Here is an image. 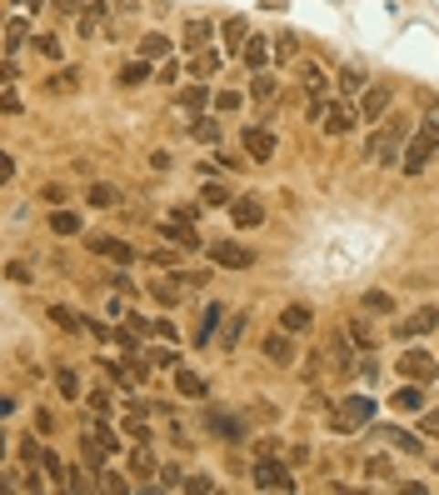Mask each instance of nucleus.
<instances>
[{"mask_svg":"<svg viewBox=\"0 0 439 495\" xmlns=\"http://www.w3.org/2000/svg\"><path fill=\"white\" fill-rule=\"evenodd\" d=\"M30 36V30H26V20H20V16H10V26H5V56H16V50H20V40H26Z\"/></svg>","mask_w":439,"mask_h":495,"instance_id":"obj_34","label":"nucleus"},{"mask_svg":"<svg viewBox=\"0 0 439 495\" xmlns=\"http://www.w3.org/2000/svg\"><path fill=\"white\" fill-rule=\"evenodd\" d=\"M40 470H46L50 480H70V466L56 456V450H46V460H40Z\"/></svg>","mask_w":439,"mask_h":495,"instance_id":"obj_38","label":"nucleus"},{"mask_svg":"<svg viewBox=\"0 0 439 495\" xmlns=\"http://www.w3.org/2000/svg\"><path fill=\"white\" fill-rule=\"evenodd\" d=\"M245 325H250V321H245V315H230V321H225V335H220V345H225V351H235V345H240Z\"/></svg>","mask_w":439,"mask_h":495,"instance_id":"obj_33","label":"nucleus"},{"mask_svg":"<svg viewBox=\"0 0 439 495\" xmlns=\"http://www.w3.org/2000/svg\"><path fill=\"white\" fill-rule=\"evenodd\" d=\"M404 131H410V121H384L380 131L365 141V161H374V165H394V155H404Z\"/></svg>","mask_w":439,"mask_h":495,"instance_id":"obj_2","label":"nucleus"},{"mask_svg":"<svg viewBox=\"0 0 439 495\" xmlns=\"http://www.w3.org/2000/svg\"><path fill=\"white\" fill-rule=\"evenodd\" d=\"M70 86H75V70H60V76H50V80H46V90H50V96H66Z\"/></svg>","mask_w":439,"mask_h":495,"instance_id":"obj_46","label":"nucleus"},{"mask_svg":"<svg viewBox=\"0 0 439 495\" xmlns=\"http://www.w3.org/2000/svg\"><path fill=\"white\" fill-rule=\"evenodd\" d=\"M370 416H374V400L370 395H350L345 405H340V416H335V430H355V426H365Z\"/></svg>","mask_w":439,"mask_h":495,"instance_id":"obj_8","label":"nucleus"},{"mask_svg":"<svg viewBox=\"0 0 439 495\" xmlns=\"http://www.w3.org/2000/svg\"><path fill=\"white\" fill-rule=\"evenodd\" d=\"M180 290L185 286H175V280H150V296L155 300H180Z\"/></svg>","mask_w":439,"mask_h":495,"instance_id":"obj_41","label":"nucleus"},{"mask_svg":"<svg viewBox=\"0 0 439 495\" xmlns=\"http://www.w3.org/2000/svg\"><path fill=\"white\" fill-rule=\"evenodd\" d=\"M90 410H95V416H105V410H110V395H105V391H90Z\"/></svg>","mask_w":439,"mask_h":495,"instance_id":"obj_55","label":"nucleus"},{"mask_svg":"<svg viewBox=\"0 0 439 495\" xmlns=\"http://www.w3.org/2000/svg\"><path fill=\"white\" fill-rule=\"evenodd\" d=\"M240 56H245V66H250V70H265V60L275 56V46H270L265 36H250V40H245V50H240Z\"/></svg>","mask_w":439,"mask_h":495,"instance_id":"obj_17","label":"nucleus"},{"mask_svg":"<svg viewBox=\"0 0 439 495\" xmlns=\"http://www.w3.org/2000/svg\"><path fill=\"white\" fill-rule=\"evenodd\" d=\"M400 375H404V381L430 385L434 375H439V361H434L430 351H404V355H400Z\"/></svg>","mask_w":439,"mask_h":495,"instance_id":"obj_6","label":"nucleus"},{"mask_svg":"<svg viewBox=\"0 0 439 495\" xmlns=\"http://www.w3.org/2000/svg\"><path fill=\"white\" fill-rule=\"evenodd\" d=\"M50 230H56V236H85V230H80V216H75V210H66V205L50 210Z\"/></svg>","mask_w":439,"mask_h":495,"instance_id":"obj_19","label":"nucleus"},{"mask_svg":"<svg viewBox=\"0 0 439 495\" xmlns=\"http://www.w3.org/2000/svg\"><path fill=\"white\" fill-rule=\"evenodd\" d=\"M240 145H245L250 161H275V131H270V125H245Z\"/></svg>","mask_w":439,"mask_h":495,"instance_id":"obj_7","label":"nucleus"},{"mask_svg":"<svg viewBox=\"0 0 439 495\" xmlns=\"http://www.w3.org/2000/svg\"><path fill=\"white\" fill-rule=\"evenodd\" d=\"M0 111L20 115V96H16V86H10V80H0Z\"/></svg>","mask_w":439,"mask_h":495,"instance_id":"obj_44","label":"nucleus"},{"mask_svg":"<svg viewBox=\"0 0 439 495\" xmlns=\"http://www.w3.org/2000/svg\"><path fill=\"white\" fill-rule=\"evenodd\" d=\"M260 351H265V361H270V365H295L290 331H285V325H280V331H270V335H265V345H260Z\"/></svg>","mask_w":439,"mask_h":495,"instance_id":"obj_12","label":"nucleus"},{"mask_svg":"<svg viewBox=\"0 0 439 495\" xmlns=\"http://www.w3.org/2000/svg\"><path fill=\"white\" fill-rule=\"evenodd\" d=\"M299 80H305V90H309V96H325V86H329V80H325V70H319V66H299Z\"/></svg>","mask_w":439,"mask_h":495,"instance_id":"obj_32","label":"nucleus"},{"mask_svg":"<svg viewBox=\"0 0 439 495\" xmlns=\"http://www.w3.org/2000/svg\"><path fill=\"white\" fill-rule=\"evenodd\" d=\"M20 460H26V466H30V470H36V466H40V460H46V450H40V446H36V440H20Z\"/></svg>","mask_w":439,"mask_h":495,"instance_id":"obj_47","label":"nucleus"},{"mask_svg":"<svg viewBox=\"0 0 439 495\" xmlns=\"http://www.w3.org/2000/svg\"><path fill=\"white\" fill-rule=\"evenodd\" d=\"M250 96L270 105L275 96H280V80H275V76H255V80H250Z\"/></svg>","mask_w":439,"mask_h":495,"instance_id":"obj_30","label":"nucleus"},{"mask_svg":"<svg viewBox=\"0 0 439 495\" xmlns=\"http://www.w3.org/2000/svg\"><path fill=\"white\" fill-rule=\"evenodd\" d=\"M299 56V46H295V36H280L275 40V60H280V66H290V60Z\"/></svg>","mask_w":439,"mask_h":495,"instance_id":"obj_43","label":"nucleus"},{"mask_svg":"<svg viewBox=\"0 0 439 495\" xmlns=\"http://www.w3.org/2000/svg\"><path fill=\"white\" fill-rule=\"evenodd\" d=\"M175 391L180 395H205V381L195 371H175Z\"/></svg>","mask_w":439,"mask_h":495,"instance_id":"obj_35","label":"nucleus"},{"mask_svg":"<svg viewBox=\"0 0 439 495\" xmlns=\"http://www.w3.org/2000/svg\"><path fill=\"white\" fill-rule=\"evenodd\" d=\"M250 480H255V490H285L290 495L295 490V476L285 470V460H255V470H250Z\"/></svg>","mask_w":439,"mask_h":495,"instance_id":"obj_3","label":"nucleus"},{"mask_svg":"<svg viewBox=\"0 0 439 495\" xmlns=\"http://www.w3.org/2000/svg\"><path fill=\"white\" fill-rule=\"evenodd\" d=\"M210 430H220V440H235V446L245 440V420L235 416H210Z\"/></svg>","mask_w":439,"mask_h":495,"instance_id":"obj_23","label":"nucleus"},{"mask_svg":"<svg viewBox=\"0 0 439 495\" xmlns=\"http://www.w3.org/2000/svg\"><path fill=\"white\" fill-rule=\"evenodd\" d=\"M150 361H155V365H165V371H180V355L170 351V345H160V351L150 355Z\"/></svg>","mask_w":439,"mask_h":495,"instance_id":"obj_51","label":"nucleus"},{"mask_svg":"<svg viewBox=\"0 0 439 495\" xmlns=\"http://www.w3.org/2000/svg\"><path fill=\"white\" fill-rule=\"evenodd\" d=\"M215 70H220V56H215V50H195V56H190V76H195V80L215 76Z\"/></svg>","mask_w":439,"mask_h":495,"instance_id":"obj_24","label":"nucleus"},{"mask_svg":"<svg viewBox=\"0 0 439 495\" xmlns=\"http://www.w3.org/2000/svg\"><path fill=\"white\" fill-rule=\"evenodd\" d=\"M195 141L215 145V141H220V121H210V115H205V121H195Z\"/></svg>","mask_w":439,"mask_h":495,"instance_id":"obj_45","label":"nucleus"},{"mask_svg":"<svg viewBox=\"0 0 439 495\" xmlns=\"http://www.w3.org/2000/svg\"><path fill=\"white\" fill-rule=\"evenodd\" d=\"M365 470H370V476H374V480H390V460H370V466H365Z\"/></svg>","mask_w":439,"mask_h":495,"instance_id":"obj_59","label":"nucleus"},{"mask_svg":"<svg viewBox=\"0 0 439 495\" xmlns=\"http://www.w3.org/2000/svg\"><path fill=\"white\" fill-rule=\"evenodd\" d=\"M150 466H155V460H150V450H135V476H150Z\"/></svg>","mask_w":439,"mask_h":495,"instance_id":"obj_58","label":"nucleus"},{"mask_svg":"<svg viewBox=\"0 0 439 495\" xmlns=\"http://www.w3.org/2000/svg\"><path fill=\"white\" fill-rule=\"evenodd\" d=\"M210 36H215V26H210V20H190V26H185V50H190V56H195V50H205Z\"/></svg>","mask_w":439,"mask_h":495,"instance_id":"obj_18","label":"nucleus"},{"mask_svg":"<svg viewBox=\"0 0 439 495\" xmlns=\"http://www.w3.org/2000/svg\"><path fill=\"white\" fill-rule=\"evenodd\" d=\"M160 480H165V486H170V490H175V486H185V476H180V470H175V466H165V470H160Z\"/></svg>","mask_w":439,"mask_h":495,"instance_id":"obj_56","label":"nucleus"},{"mask_svg":"<svg viewBox=\"0 0 439 495\" xmlns=\"http://www.w3.org/2000/svg\"><path fill=\"white\" fill-rule=\"evenodd\" d=\"M155 80H160V86H175V80H180V66H175V60H160V70H155Z\"/></svg>","mask_w":439,"mask_h":495,"instance_id":"obj_48","label":"nucleus"},{"mask_svg":"<svg viewBox=\"0 0 439 495\" xmlns=\"http://www.w3.org/2000/svg\"><path fill=\"white\" fill-rule=\"evenodd\" d=\"M390 90H384V86H370L365 90V96H360V121H370V125H380L384 121V111H390Z\"/></svg>","mask_w":439,"mask_h":495,"instance_id":"obj_11","label":"nucleus"},{"mask_svg":"<svg viewBox=\"0 0 439 495\" xmlns=\"http://www.w3.org/2000/svg\"><path fill=\"white\" fill-rule=\"evenodd\" d=\"M345 341H350V335H345ZM345 341H335V351H329V355H335L340 371H355V355H350V345H345Z\"/></svg>","mask_w":439,"mask_h":495,"instance_id":"obj_49","label":"nucleus"},{"mask_svg":"<svg viewBox=\"0 0 439 495\" xmlns=\"http://www.w3.org/2000/svg\"><path fill=\"white\" fill-rule=\"evenodd\" d=\"M240 105H245L240 90H220V96H215V111L220 115H240Z\"/></svg>","mask_w":439,"mask_h":495,"instance_id":"obj_40","label":"nucleus"},{"mask_svg":"<svg viewBox=\"0 0 439 495\" xmlns=\"http://www.w3.org/2000/svg\"><path fill=\"white\" fill-rule=\"evenodd\" d=\"M40 195H46L50 205H66V191H60V185H46V191H40Z\"/></svg>","mask_w":439,"mask_h":495,"instance_id":"obj_60","label":"nucleus"},{"mask_svg":"<svg viewBox=\"0 0 439 495\" xmlns=\"http://www.w3.org/2000/svg\"><path fill=\"white\" fill-rule=\"evenodd\" d=\"M95 436H100V440H105V446H110V450H120V436H115L110 426H95Z\"/></svg>","mask_w":439,"mask_h":495,"instance_id":"obj_57","label":"nucleus"},{"mask_svg":"<svg viewBox=\"0 0 439 495\" xmlns=\"http://www.w3.org/2000/svg\"><path fill=\"white\" fill-rule=\"evenodd\" d=\"M220 321H225V305H210V311H205V315H200V331H195V345H205V341H210V335H215V331H220Z\"/></svg>","mask_w":439,"mask_h":495,"instance_id":"obj_26","label":"nucleus"},{"mask_svg":"<svg viewBox=\"0 0 439 495\" xmlns=\"http://www.w3.org/2000/svg\"><path fill=\"white\" fill-rule=\"evenodd\" d=\"M394 405H400V410H424V385L420 381H404L400 391H394Z\"/></svg>","mask_w":439,"mask_h":495,"instance_id":"obj_20","label":"nucleus"},{"mask_svg":"<svg viewBox=\"0 0 439 495\" xmlns=\"http://www.w3.org/2000/svg\"><path fill=\"white\" fill-rule=\"evenodd\" d=\"M210 256H215V266H225V270H245V266L255 260L250 250H245V246H235V240H225V246H215Z\"/></svg>","mask_w":439,"mask_h":495,"instance_id":"obj_15","label":"nucleus"},{"mask_svg":"<svg viewBox=\"0 0 439 495\" xmlns=\"http://www.w3.org/2000/svg\"><path fill=\"white\" fill-rule=\"evenodd\" d=\"M131 436H135V440H141V446H150V440H155V436H150V430L141 426V420H131Z\"/></svg>","mask_w":439,"mask_h":495,"instance_id":"obj_61","label":"nucleus"},{"mask_svg":"<svg viewBox=\"0 0 439 495\" xmlns=\"http://www.w3.org/2000/svg\"><path fill=\"white\" fill-rule=\"evenodd\" d=\"M205 205H230V191H220V185H205Z\"/></svg>","mask_w":439,"mask_h":495,"instance_id":"obj_54","label":"nucleus"},{"mask_svg":"<svg viewBox=\"0 0 439 495\" xmlns=\"http://www.w3.org/2000/svg\"><path fill=\"white\" fill-rule=\"evenodd\" d=\"M345 335L360 345V351H370V345H374V331H370V321H365V315H355V321L345 325Z\"/></svg>","mask_w":439,"mask_h":495,"instance_id":"obj_28","label":"nucleus"},{"mask_svg":"<svg viewBox=\"0 0 439 495\" xmlns=\"http://www.w3.org/2000/svg\"><path fill=\"white\" fill-rule=\"evenodd\" d=\"M309 321H315V315H309V305H285V311H280V325H285V331H309Z\"/></svg>","mask_w":439,"mask_h":495,"instance_id":"obj_21","label":"nucleus"},{"mask_svg":"<svg viewBox=\"0 0 439 495\" xmlns=\"http://www.w3.org/2000/svg\"><path fill=\"white\" fill-rule=\"evenodd\" d=\"M50 321H56L60 331H70V335H80V331H85V321H80L75 311H66V305H50Z\"/></svg>","mask_w":439,"mask_h":495,"instance_id":"obj_29","label":"nucleus"},{"mask_svg":"<svg viewBox=\"0 0 439 495\" xmlns=\"http://www.w3.org/2000/svg\"><path fill=\"white\" fill-rule=\"evenodd\" d=\"M434 476H439V460H434Z\"/></svg>","mask_w":439,"mask_h":495,"instance_id":"obj_62","label":"nucleus"},{"mask_svg":"<svg viewBox=\"0 0 439 495\" xmlns=\"http://www.w3.org/2000/svg\"><path fill=\"white\" fill-rule=\"evenodd\" d=\"M56 385H60V395H66V400L80 395V381H75V371H66V365L56 371Z\"/></svg>","mask_w":439,"mask_h":495,"instance_id":"obj_42","label":"nucleus"},{"mask_svg":"<svg viewBox=\"0 0 439 495\" xmlns=\"http://www.w3.org/2000/svg\"><path fill=\"white\" fill-rule=\"evenodd\" d=\"M220 36H225V46H230V56H235V50H245V40H250V26H245V20H225Z\"/></svg>","mask_w":439,"mask_h":495,"instance_id":"obj_25","label":"nucleus"},{"mask_svg":"<svg viewBox=\"0 0 439 495\" xmlns=\"http://www.w3.org/2000/svg\"><path fill=\"white\" fill-rule=\"evenodd\" d=\"M85 246H90L95 256H110V260H120V266H125V260H135V250L125 246V240H115V236H85Z\"/></svg>","mask_w":439,"mask_h":495,"instance_id":"obj_14","label":"nucleus"},{"mask_svg":"<svg viewBox=\"0 0 439 495\" xmlns=\"http://www.w3.org/2000/svg\"><path fill=\"white\" fill-rule=\"evenodd\" d=\"M340 90H345V96H365V90H370L365 70H355V66H350V70H340Z\"/></svg>","mask_w":439,"mask_h":495,"instance_id":"obj_27","label":"nucleus"},{"mask_svg":"<svg viewBox=\"0 0 439 495\" xmlns=\"http://www.w3.org/2000/svg\"><path fill=\"white\" fill-rule=\"evenodd\" d=\"M360 311H365V315H394V296H384V290H365V296H360Z\"/></svg>","mask_w":439,"mask_h":495,"instance_id":"obj_22","label":"nucleus"},{"mask_svg":"<svg viewBox=\"0 0 439 495\" xmlns=\"http://www.w3.org/2000/svg\"><path fill=\"white\" fill-rule=\"evenodd\" d=\"M141 56H145V60H165V56H170V40H165V36H145V40H141Z\"/></svg>","mask_w":439,"mask_h":495,"instance_id":"obj_36","label":"nucleus"},{"mask_svg":"<svg viewBox=\"0 0 439 495\" xmlns=\"http://www.w3.org/2000/svg\"><path fill=\"white\" fill-rule=\"evenodd\" d=\"M155 70H150V60L141 56V60H131V66L120 70V86H141V80H150Z\"/></svg>","mask_w":439,"mask_h":495,"instance_id":"obj_31","label":"nucleus"},{"mask_svg":"<svg viewBox=\"0 0 439 495\" xmlns=\"http://www.w3.org/2000/svg\"><path fill=\"white\" fill-rule=\"evenodd\" d=\"M230 220H235L240 230H255V226L265 220V205H260L255 195H235V200H230Z\"/></svg>","mask_w":439,"mask_h":495,"instance_id":"obj_10","label":"nucleus"},{"mask_svg":"<svg viewBox=\"0 0 439 495\" xmlns=\"http://www.w3.org/2000/svg\"><path fill=\"white\" fill-rule=\"evenodd\" d=\"M160 236L180 250H200V236H195V226H190V210H175V216L160 220Z\"/></svg>","mask_w":439,"mask_h":495,"instance_id":"obj_4","label":"nucleus"},{"mask_svg":"<svg viewBox=\"0 0 439 495\" xmlns=\"http://www.w3.org/2000/svg\"><path fill=\"white\" fill-rule=\"evenodd\" d=\"M36 46H40V56L60 60V40H56V36H36Z\"/></svg>","mask_w":439,"mask_h":495,"instance_id":"obj_53","label":"nucleus"},{"mask_svg":"<svg viewBox=\"0 0 439 495\" xmlns=\"http://www.w3.org/2000/svg\"><path fill=\"white\" fill-rule=\"evenodd\" d=\"M434 155H439V121L430 115V121H420V131L410 135V145H404V155H400L404 175L430 171V161H434Z\"/></svg>","mask_w":439,"mask_h":495,"instance_id":"obj_1","label":"nucleus"},{"mask_svg":"<svg viewBox=\"0 0 439 495\" xmlns=\"http://www.w3.org/2000/svg\"><path fill=\"white\" fill-rule=\"evenodd\" d=\"M185 490L190 495H210V490H215V480H210V476H185Z\"/></svg>","mask_w":439,"mask_h":495,"instance_id":"obj_50","label":"nucleus"},{"mask_svg":"<svg viewBox=\"0 0 439 495\" xmlns=\"http://www.w3.org/2000/svg\"><path fill=\"white\" fill-rule=\"evenodd\" d=\"M380 436L390 440L394 450H404V456H424V440H420V436H410V430H400V426H384Z\"/></svg>","mask_w":439,"mask_h":495,"instance_id":"obj_16","label":"nucleus"},{"mask_svg":"<svg viewBox=\"0 0 439 495\" xmlns=\"http://www.w3.org/2000/svg\"><path fill=\"white\" fill-rule=\"evenodd\" d=\"M100 16H105V0H90V5H85V20H80V36H95V30H100Z\"/></svg>","mask_w":439,"mask_h":495,"instance_id":"obj_37","label":"nucleus"},{"mask_svg":"<svg viewBox=\"0 0 439 495\" xmlns=\"http://www.w3.org/2000/svg\"><path fill=\"white\" fill-rule=\"evenodd\" d=\"M355 121H360V111L355 105H345V100H335V105H325V135H350L355 131Z\"/></svg>","mask_w":439,"mask_h":495,"instance_id":"obj_9","label":"nucleus"},{"mask_svg":"<svg viewBox=\"0 0 439 495\" xmlns=\"http://www.w3.org/2000/svg\"><path fill=\"white\" fill-rule=\"evenodd\" d=\"M420 436H434V440H439V405H434V410H424V420H420Z\"/></svg>","mask_w":439,"mask_h":495,"instance_id":"obj_52","label":"nucleus"},{"mask_svg":"<svg viewBox=\"0 0 439 495\" xmlns=\"http://www.w3.org/2000/svg\"><path fill=\"white\" fill-rule=\"evenodd\" d=\"M175 105H180V111H185V115H205L210 105H215V96H210V90H205V86H200V80H195V86H185V90H180V96H175Z\"/></svg>","mask_w":439,"mask_h":495,"instance_id":"obj_13","label":"nucleus"},{"mask_svg":"<svg viewBox=\"0 0 439 495\" xmlns=\"http://www.w3.org/2000/svg\"><path fill=\"white\" fill-rule=\"evenodd\" d=\"M430 331H439V305H420L414 315L394 321V335H400V341H414V335H430Z\"/></svg>","mask_w":439,"mask_h":495,"instance_id":"obj_5","label":"nucleus"},{"mask_svg":"<svg viewBox=\"0 0 439 495\" xmlns=\"http://www.w3.org/2000/svg\"><path fill=\"white\" fill-rule=\"evenodd\" d=\"M115 200H120V191H115V185H90V205H95V210H110Z\"/></svg>","mask_w":439,"mask_h":495,"instance_id":"obj_39","label":"nucleus"}]
</instances>
